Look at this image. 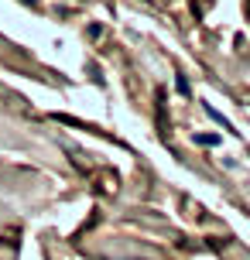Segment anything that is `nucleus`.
Instances as JSON below:
<instances>
[{
	"label": "nucleus",
	"mask_w": 250,
	"mask_h": 260,
	"mask_svg": "<svg viewBox=\"0 0 250 260\" xmlns=\"http://www.w3.org/2000/svg\"><path fill=\"white\" fill-rule=\"evenodd\" d=\"M175 86H178V93H188V79H185V75H178Z\"/></svg>",
	"instance_id": "f03ea898"
},
{
	"label": "nucleus",
	"mask_w": 250,
	"mask_h": 260,
	"mask_svg": "<svg viewBox=\"0 0 250 260\" xmlns=\"http://www.w3.org/2000/svg\"><path fill=\"white\" fill-rule=\"evenodd\" d=\"M195 140H199V144H206V147H213V144H219V137H216V133H199Z\"/></svg>",
	"instance_id": "f257e3e1"
}]
</instances>
